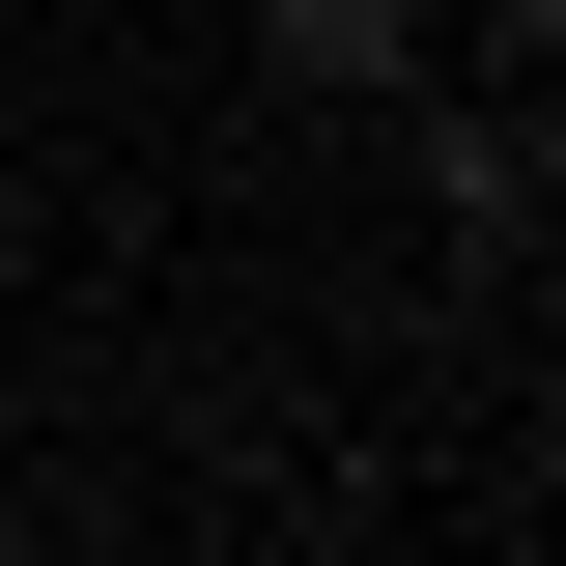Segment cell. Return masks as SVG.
<instances>
[{"instance_id": "obj_1", "label": "cell", "mask_w": 566, "mask_h": 566, "mask_svg": "<svg viewBox=\"0 0 566 566\" xmlns=\"http://www.w3.org/2000/svg\"><path fill=\"white\" fill-rule=\"evenodd\" d=\"M255 57H283V85H312V114H368V85H397V57H424V0H255Z\"/></svg>"}, {"instance_id": "obj_2", "label": "cell", "mask_w": 566, "mask_h": 566, "mask_svg": "<svg viewBox=\"0 0 566 566\" xmlns=\"http://www.w3.org/2000/svg\"><path fill=\"white\" fill-rule=\"evenodd\" d=\"M510 57H566V0H510Z\"/></svg>"}]
</instances>
